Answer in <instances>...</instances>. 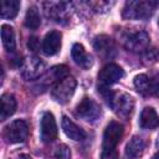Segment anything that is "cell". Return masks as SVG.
<instances>
[{
    "instance_id": "3957f363",
    "label": "cell",
    "mask_w": 159,
    "mask_h": 159,
    "mask_svg": "<svg viewBox=\"0 0 159 159\" xmlns=\"http://www.w3.org/2000/svg\"><path fill=\"white\" fill-rule=\"evenodd\" d=\"M76 86H77V82L71 76H68L63 80H60L51 86V97L57 103L65 104L72 98Z\"/></svg>"
},
{
    "instance_id": "277c9868",
    "label": "cell",
    "mask_w": 159,
    "mask_h": 159,
    "mask_svg": "<svg viewBox=\"0 0 159 159\" xmlns=\"http://www.w3.org/2000/svg\"><path fill=\"white\" fill-rule=\"evenodd\" d=\"M124 133V128L120 123L112 120L106 127L103 133V143H102V152H111L117 150V145L120 142Z\"/></svg>"
},
{
    "instance_id": "4fadbf2b",
    "label": "cell",
    "mask_w": 159,
    "mask_h": 159,
    "mask_svg": "<svg viewBox=\"0 0 159 159\" xmlns=\"http://www.w3.org/2000/svg\"><path fill=\"white\" fill-rule=\"evenodd\" d=\"M93 46L96 51L103 57H113L116 55V45L107 35H99L94 39Z\"/></svg>"
},
{
    "instance_id": "2e32d148",
    "label": "cell",
    "mask_w": 159,
    "mask_h": 159,
    "mask_svg": "<svg viewBox=\"0 0 159 159\" xmlns=\"http://www.w3.org/2000/svg\"><path fill=\"white\" fill-rule=\"evenodd\" d=\"M71 55H72L73 61H75L80 67H82V68H84V70H88V68L92 66V63H93L91 55H88V53L86 52L84 47H83L81 43H78V42L72 46Z\"/></svg>"
},
{
    "instance_id": "6da1fadb",
    "label": "cell",
    "mask_w": 159,
    "mask_h": 159,
    "mask_svg": "<svg viewBox=\"0 0 159 159\" xmlns=\"http://www.w3.org/2000/svg\"><path fill=\"white\" fill-rule=\"evenodd\" d=\"M158 6V1L153 0H133L127 1L123 7V17L127 20H147Z\"/></svg>"
},
{
    "instance_id": "9c48e42d",
    "label": "cell",
    "mask_w": 159,
    "mask_h": 159,
    "mask_svg": "<svg viewBox=\"0 0 159 159\" xmlns=\"http://www.w3.org/2000/svg\"><path fill=\"white\" fill-rule=\"evenodd\" d=\"M149 41V35L145 31H134L124 37V47L130 52L142 53L148 50Z\"/></svg>"
},
{
    "instance_id": "44dd1931",
    "label": "cell",
    "mask_w": 159,
    "mask_h": 159,
    "mask_svg": "<svg viewBox=\"0 0 159 159\" xmlns=\"http://www.w3.org/2000/svg\"><path fill=\"white\" fill-rule=\"evenodd\" d=\"M40 25H41V17L37 7L30 6L25 15V26L31 30H36Z\"/></svg>"
},
{
    "instance_id": "9a60e30c",
    "label": "cell",
    "mask_w": 159,
    "mask_h": 159,
    "mask_svg": "<svg viewBox=\"0 0 159 159\" xmlns=\"http://www.w3.org/2000/svg\"><path fill=\"white\" fill-rule=\"evenodd\" d=\"M139 125L143 129H155L159 127V116L152 107H145L139 117Z\"/></svg>"
},
{
    "instance_id": "7402d4cb",
    "label": "cell",
    "mask_w": 159,
    "mask_h": 159,
    "mask_svg": "<svg viewBox=\"0 0 159 159\" xmlns=\"http://www.w3.org/2000/svg\"><path fill=\"white\" fill-rule=\"evenodd\" d=\"M134 87L140 94H149V77L144 73L135 76Z\"/></svg>"
},
{
    "instance_id": "484cf974",
    "label": "cell",
    "mask_w": 159,
    "mask_h": 159,
    "mask_svg": "<svg viewBox=\"0 0 159 159\" xmlns=\"http://www.w3.org/2000/svg\"><path fill=\"white\" fill-rule=\"evenodd\" d=\"M101 159H118V153H117V150L102 152L101 153Z\"/></svg>"
},
{
    "instance_id": "4316f807",
    "label": "cell",
    "mask_w": 159,
    "mask_h": 159,
    "mask_svg": "<svg viewBox=\"0 0 159 159\" xmlns=\"http://www.w3.org/2000/svg\"><path fill=\"white\" fill-rule=\"evenodd\" d=\"M17 159H32L29 154H20L19 157H17Z\"/></svg>"
},
{
    "instance_id": "8fae6325",
    "label": "cell",
    "mask_w": 159,
    "mask_h": 159,
    "mask_svg": "<svg viewBox=\"0 0 159 159\" xmlns=\"http://www.w3.org/2000/svg\"><path fill=\"white\" fill-rule=\"evenodd\" d=\"M124 76V71L120 66L116 63L106 65L98 73V81L102 86H112L119 82Z\"/></svg>"
},
{
    "instance_id": "ffe728a7",
    "label": "cell",
    "mask_w": 159,
    "mask_h": 159,
    "mask_svg": "<svg viewBox=\"0 0 159 159\" xmlns=\"http://www.w3.org/2000/svg\"><path fill=\"white\" fill-rule=\"evenodd\" d=\"M20 10V1L17 0H2L0 16L2 19H14Z\"/></svg>"
},
{
    "instance_id": "7a4b0ae2",
    "label": "cell",
    "mask_w": 159,
    "mask_h": 159,
    "mask_svg": "<svg viewBox=\"0 0 159 159\" xmlns=\"http://www.w3.org/2000/svg\"><path fill=\"white\" fill-rule=\"evenodd\" d=\"M107 103L111 106V108L120 117H128L134 107L133 98L124 92H112L107 91V93H103Z\"/></svg>"
},
{
    "instance_id": "f1b7e54d",
    "label": "cell",
    "mask_w": 159,
    "mask_h": 159,
    "mask_svg": "<svg viewBox=\"0 0 159 159\" xmlns=\"http://www.w3.org/2000/svg\"><path fill=\"white\" fill-rule=\"evenodd\" d=\"M158 24H159V21H158Z\"/></svg>"
},
{
    "instance_id": "603a6c76",
    "label": "cell",
    "mask_w": 159,
    "mask_h": 159,
    "mask_svg": "<svg viewBox=\"0 0 159 159\" xmlns=\"http://www.w3.org/2000/svg\"><path fill=\"white\" fill-rule=\"evenodd\" d=\"M53 157L56 159H71V152H70V149H68L67 145L60 144V145H57L55 148Z\"/></svg>"
},
{
    "instance_id": "e0dca14e",
    "label": "cell",
    "mask_w": 159,
    "mask_h": 159,
    "mask_svg": "<svg viewBox=\"0 0 159 159\" xmlns=\"http://www.w3.org/2000/svg\"><path fill=\"white\" fill-rule=\"evenodd\" d=\"M16 106H17V103H16L15 97L12 94H10V93H4L1 96V109H0L1 114H0V119L5 120L10 116H12L15 113V111H16Z\"/></svg>"
},
{
    "instance_id": "d4e9b609",
    "label": "cell",
    "mask_w": 159,
    "mask_h": 159,
    "mask_svg": "<svg viewBox=\"0 0 159 159\" xmlns=\"http://www.w3.org/2000/svg\"><path fill=\"white\" fill-rule=\"evenodd\" d=\"M27 46L31 51H39L40 48V42H39V39L37 37H30L29 39V42H27Z\"/></svg>"
},
{
    "instance_id": "d6986e66",
    "label": "cell",
    "mask_w": 159,
    "mask_h": 159,
    "mask_svg": "<svg viewBox=\"0 0 159 159\" xmlns=\"http://www.w3.org/2000/svg\"><path fill=\"white\" fill-rule=\"evenodd\" d=\"M1 40L5 50L7 52H14L16 47V41H15V32L14 29L10 25H2L1 26Z\"/></svg>"
},
{
    "instance_id": "cb8c5ba5",
    "label": "cell",
    "mask_w": 159,
    "mask_h": 159,
    "mask_svg": "<svg viewBox=\"0 0 159 159\" xmlns=\"http://www.w3.org/2000/svg\"><path fill=\"white\" fill-rule=\"evenodd\" d=\"M149 94H159V73L149 78Z\"/></svg>"
},
{
    "instance_id": "8992f818",
    "label": "cell",
    "mask_w": 159,
    "mask_h": 159,
    "mask_svg": "<svg viewBox=\"0 0 159 159\" xmlns=\"http://www.w3.org/2000/svg\"><path fill=\"white\" fill-rule=\"evenodd\" d=\"M76 114L86 122L94 123L102 116V109H101L99 104L97 102H94L92 98L83 97L82 101L76 107Z\"/></svg>"
},
{
    "instance_id": "7c38bea8",
    "label": "cell",
    "mask_w": 159,
    "mask_h": 159,
    "mask_svg": "<svg viewBox=\"0 0 159 159\" xmlns=\"http://www.w3.org/2000/svg\"><path fill=\"white\" fill-rule=\"evenodd\" d=\"M61 39L62 35L60 31L52 30L46 34L43 42H42V51L46 56H53L56 55L61 48Z\"/></svg>"
},
{
    "instance_id": "5b68a950",
    "label": "cell",
    "mask_w": 159,
    "mask_h": 159,
    "mask_svg": "<svg viewBox=\"0 0 159 159\" xmlns=\"http://www.w3.org/2000/svg\"><path fill=\"white\" fill-rule=\"evenodd\" d=\"M21 76L26 81H35L40 78L46 72V63L36 57V56H29L24 60V63L21 66Z\"/></svg>"
},
{
    "instance_id": "30bf717a",
    "label": "cell",
    "mask_w": 159,
    "mask_h": 159,
    "mask_svg": "<svg viewBox=\"0 0 159 159\" xmlns=\"http://www.w3.org/2000/svg\"><path fill=\"white\" fill-rule=\"evenodd\" d=\"M57 124L52 113L46 112L41 117L40 122V137L43 143H51L57 137Z\"/></svg>"
},
{
    "instance_id": "83f0119b",
    "label": "cell",
    "mask_w": 159,
    "mask_h": 159,
    "mask_svg": "<svg viewBox=\"0 0 159 159\" xmlns=\"http://www.w3.org/2000/svg\"><path fill=\"white\" fill-rule=\"evenodd\" d=\"M152 159H159V148H158V152L153 155V158H152Z\"/></svg>"
},
{
    "instance_id": "52a82bcc",
    "label": "cell",
    "mask_w": 159,
    "mask_h": 159,
    "mask_svg": "<svg viewBox=\"0 0 159 159\" xmlns=\"http://www.w3.org/2000/svg\"><path fill=\"white\" fill-rule=\"evenodd\" d=\"M27 135H29V127L27 123L22 119H16L11 122L4 129V137L6 142L12 144L25 142Z\"/></svg>"
},
{
    "instance_id": "5bb4252c",
    "label": "cell",
    "mask_w": 159,
    "mask_h": 159,
    "mask_svg": "<svg viewBox=\"0 0 159 159\" xmlns=\"http://www.w3.org/2000/svg\"><path fill=\"white\" fill-rule=\"evenodd\" d=\"M61 127L65 132V134L72 139V140H76V142H80V140H83L86 138V133L82 128H80L76 123H73L68 117L63 116L62 117V120H61Z\"/></svg>"
},
{
    "instance_id": "ac0fdd59",
    "label": "cell",
    "mask_w": 159,
    "mask_h": 159,
    "mask_svg": "<svg viewBox=\"0 0 159 159\" xmlns=\"http://www.w3.org/2000/svg\"><path fill=\"white\" fill-rule=\"evenodd\" d=\"M145 143L140 137H132V139L125 145V155L129 158H138L143 154Z\"/></svg>"
},
{
    "instance_id": "ba28073f",
    "label": "cell",
    "mask_w": 159,
    "mask_h": 159,
    "mask_svg": "<svg viewBox=\"0 0 159 159\" xmlns=\"http://www.w3.org/2000/svg\"><path fill=\"white\" fill-rule=\"evenodd\" d=\"M46 15L58 24H65L70 17L71 4L65 1H46L43 2Z\"/></svg>"
}]
</instances>
